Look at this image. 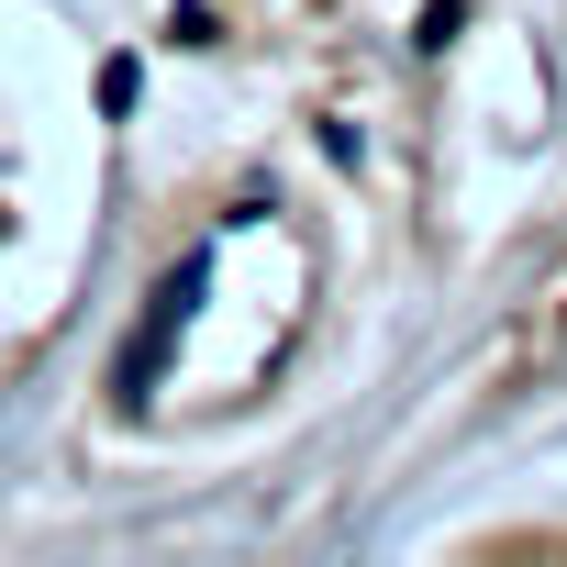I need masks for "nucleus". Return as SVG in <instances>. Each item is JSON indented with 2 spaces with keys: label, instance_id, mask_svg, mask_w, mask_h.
Here are the masks:
<instances>
[{
  "label": "nucleus",
  "instance_id": "f257e3e1",
  "mask_svg": "<svg viewBox=\"0 0 567 567\" xmlns=\"http://www.w3.org/2000/svg\"><path fill=\"white\" fill-rule=\"evenodd\" d=\"M200 278H212L200 256L156 278V301H145V323H134V346H123V368H112V390H123V401H145V390H156V357H167V334H178V312L200 301Z\"/></svg>",
  "mask_w": 567,
  "mask_h": 567
}]
</instances>
